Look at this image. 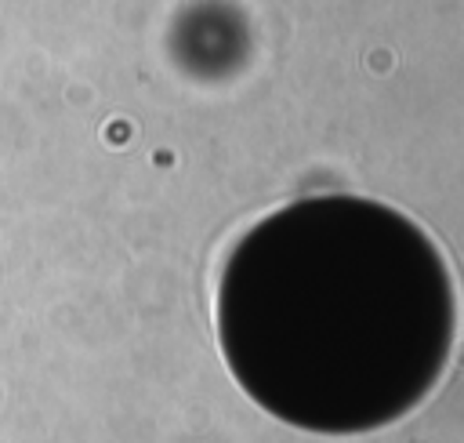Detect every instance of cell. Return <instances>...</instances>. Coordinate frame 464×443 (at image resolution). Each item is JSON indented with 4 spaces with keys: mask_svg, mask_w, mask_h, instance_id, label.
I'll return each instance as SVG.
<instances>
[{
    "mask_svg": "<svg viewBox=\"0 0 464 443\" xmlns=\"http://www.w3.org/2000/svg\"><path fill=\"white\" fill-rule=\"evenodd\" d=\"M218 342L273 418L323 436L374 432L442 378L457 291L435 240L363 196H309L265 214L228 251Z\"/></svg>",
    "mask_w": 464,
    "mask_h": 443,
    "instance_id": "6da1fadb",
    "label": "cell"
}]
</instances>
